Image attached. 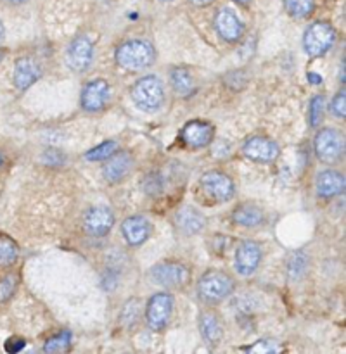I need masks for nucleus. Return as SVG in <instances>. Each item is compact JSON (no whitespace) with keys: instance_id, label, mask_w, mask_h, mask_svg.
Returning <instances> with one entry per match:
<instances>
[{"instance_id":"b1692460","label":"nucleus","mask_w":346,"mask_h":354,"mask_svg":"<svg viewBox=\"0 0 346 354\" xmlns=\"http://www.w3.org/2000/svg\"><path fill=\"white\" fill-rule=\"evenodd\" d=\"M17 258H19V248L14 242V239L0 232V266L9 268L17 261Z\"/></svg>"},{"instance_id":"2f4dec72","label":"nucleus","mask_w":346,"mask_h":354,"mask_svg":"<svg viewBox=\"0 0 346 354\" xmlns=\"http://www.w3.org/2000/svg\"><path fill=\"white\" fill-rule=\"evenodd\" d=\"M346 95H345V90H341V92H338V95L332 99V104H331V111L332 114H334L336 118H341V120H345L346 116Z\"/></svg>"},{"instance_id":"412c9836","label":"nucleus","mask_w":346,"mask_h":354,"mask_svg":"<svg viewBox=\"0 0 346 354\" xmlns=\"http://www.w3.org/2000/svg\"><path fill=\"white\" fill-rule=\"evenodd\" d=\"M232 221L239 227L244 228H256L262 227L265 223V211L260 206L251 203L239 204L234 211H232Z\"/></svg>"},{"instance_id":"ea45409f","label":"nucleus","mask_w":346,"mask_h":354,"mask_svg":"<svg viewBox=\"0 0 346 354\" xmlns=\"http://www.w3.org/2000/svg\"><path fill=\"white\" fill-rule=\"evenodd\" d=\"M2 59H3V50H2V48H0V61H2Z\"/></svg>"},{"instance_id":"6e6552de","label":"nucleus","mask_w":346,"mask_h":354,"mask_svg":"<svg viewBox=\"0 0 346 354\" xmlns=\"http://www.w3.org/2000/svg\"><path fill=\"white\" fill-rule=\"evenodd\" d=\"M201 189L215 203H228L235 194V185L228 175L211 169L201 176Z\"/></svg>"},{"instance_id":"a211bd4d","label":"nucleus","mask_w":346,"mask_h":354,"mask_svg":"<svg viewBox=\"0 0 346 354\" xmlns=\"http://www.w3.org/2000/svg\"><path fill=\"white\" fill-rule=\"evenodd\" d=\"M42 76V68L33 57H21L14 66L12 80L17 90H28Z\"/></svg>"},{"instance_id":"a19ab883","label":"nucleus","mask_w":346,"mask_h":354,"mask_svg":"<svg viewBox=\"0 0 346 354\" xmlns=\"http://www.w3.org/2000/svg\"><path fill=\"white\" fill-rule=\"evenodd\" d=\"M161 2H172V0H161Z\"/></svg>"},{"instance_id":"ddd939ff","label":"nucleus","mask_w":346,"mask_h":354,"mask_svg":"<svg viewBox=\"0 0 346 354\" xmlns=\"http://www.w3.org/2000/svg\"><path fill=\"white\" fill-rule=\"evenodd\" d=\"M109 100V85L104 78H95L86 83L82 90L80 104L86 113H99Z\"/></svg>"},{"instance_id":"4c0bfd02","label":"nucleus","mask_w":346,"mask_h":354,"mask_svg":"<svg viewBox=\"0 0 346 354\" xmlns=\"http://www.w3.org/2000/svg\"><path fill=\"white\" fill-rule=\"evenodd\" d=\"M234 2L241 3V6H248V3H249V2H251V0H234Z\"/></svg>"},{"instance_id":"f8f14e48","label":"nucleus","mask_w":346,"mask_h":354,"mask_svg":"<svg viewBox=\"0 0 346 354\" xmlns=\"http://www.w3.org/2000/svg\"><path fill=\"white\" fill-rule=\"evenodd\" d=\"M114 225V214L109 207L93 206L83 214V230L90 237H104Z\"/></svg>"},{"instance_id":"7c9ffc66","label":"nucleus","mask_w":346,"mask_h":354,"mask_svg":"<svg viewBox=\"0 0 346 354\" xmlns=\"http://www.w3.org/2000/svg\"><path fill=\"white\" fill-rule=\"evenodd\" d=\"M17 280L12 275H6L0 280V303H6L12 297V294L16 292Z\"/></svg>"},{"instance_id":"9d476101","label":"nucleus","mask_w":346,"mask_h":354,"mask_svg":"<svg viewBox=\"0 0 346 354\" xmlns=\"http://www.w3.org/2000/svg\"><path fill=\"white\" fill-rule=\"evenodd\" d=\"M93 61V41L85 35H78L69 44L66 52V62L76 73H83L92 66Z\"/></svg>"},{"instance_id":"473e14b6","label":"nucleus","mask_w":346,"mask_h":354,"mask_svg":"<svg viewBox=\"0 0 346 354\" xmlns=\"http://www.w3.org/2000/svg\"><path fill=\"white\" fill-rule=\"evenodd\" d=\"M26 346L24 339L21 337H10L6 341V351L9 354H19Z\"/></svg>"},{"instance_id":"72a5a7b5","label":"nucleus","mask_w":346,"mask_h":354,"mask_svg":"<svg viewBox=\"0 0 346 354\" xmlns=\"http://www.w3.org/2000/svg\"><path fill=\"white\" fill-rule=\"evenodd\" d=\"M189 2L194 3V6L203 7V6H210V3H213L215 0H189Z\"/></svg>"},{"instance_id":"1a4fd4ad","label":"nucleus","mask_w":346,"mask_h":354,"mask_svg":"<svg viewBox=\"0 0 346 354\" xmlns=\"http://www.w3.org/2000/svg\"><path fill=\"white\" fill-rule=\"evenodd\" d=\"M263 259L262 245L255 241H242L235 249V270L241 277H251Z\"/></svg>"},{"instance_id":"4be33fe9","label":"nucleus","mask_w":346,"mask_h":354,"mask_svg":"<svg viewBox=\"0 0 346 354\" xmlns=\"http://www.w3.org/2000/svg\"><path fill=\"white\" fill-rule=\"evenodd\" d=\"M199 330L204 341L210 346H217L218 342L221 341V335H224V324H221L217 311L206 310L201 313Z\"/></svg>"},{"instance_id":"0eeeda50","label":"nucleus","mask_w":346,"mask_h":354,"mask_svg":"<svg viewBox=\"0 0 346 354\" xmlns=\"http://www.w3.org/2000/svg\"><path fill=\"white\" fill-rule=\"evenodd\" d=\"M173 313V296L168 292H158L149 299L145 306V324L151 330L159 332L168 327Z\"/></svg>"},{"instance_id":"e433bc0d","label":"nucleus","mask_w":346,"mask_h":354,"mask_svg":"<svg viewBox=\"0 0 346 354\" xmlns=\"http://www.w3.org/2000/svg\"><path fill=\"white\" fill-rule=\"evenodd\" d=\"M7 3H12V6H19V3H24L26 0H6Z\"/></svg>"},{"instance_id":"5701e85b","label":"nucleus","mask_w":346,"mask_h":354,"mask_svg":"<svg viewBox=\"0 0 346 354\" xmlns=\"http://www.w3.org/2000/svg\"><path fill=\"white\" fill-rule=\"evenodd\" d=\"M170 80H172L173 90L179 95H190L194 92V88H196L190 71L187 68H182V66H179V68H175L170 73Z\"/></svg>"},{"instance_id":"f03ea898","label":"nucleus","mask_w":346,"mask_h":354,"mask_svg":"<svg viewBox=\"0 0 346 354\" xmlns=\"http://www.w3.org/2000/svg\"><path fill=\"white\" fill-rule=\"evenodd\" d=\"M235 289V280L228 273L211 270L197 282V296L206 304H218L227 299Z\"/></svg>"},{"instance_id":"4468645a","label":"nucleus","mask_w":346,"mask_h":354,"mask_svg":"<svg viewBox=\"0 0 346 354\" xmlns=\"http://www.w3.org/2000/svg\"><path fill=\"white\" fill-rule=\"evenodd\" d=\"M215 30L220 35L221 40L234 44L239 41L244 35V23L239 19L237 14L228 7H221L217 14H215Z\"/></svg>"},{"instance_id":"9b49d317","label":"nucleus","mask_w":346,"mask_h":354,"mask_svg":"<svg viewBox=\"0 0 346 354\" xmlns=\"http://www.w3.org/2000/svg\"><path fill=\"white\" fill-rule=\"evenodd\" d=\"M242 154L255 162L270 165V162H273L279 158L280 149L270 138L262 137V135H255V137L248 138L244 142V145H242Z\"/></svg>"},{"instance_id":"20e7f679","label":"nucleus","mask_w":346,"mask_h":354,"mask_svg":"<svg viewBox=\"0 0 346 354\" xmlns=\"http://www.w3.org/2000/svg\"><path fill=\"white\" fill-rule=\"evenodd\" d=\"M315 154L324 165H336L345 154V137L336 128H322L313 140Z\"/></svg>"},{"instance_id":"a878e982","label":"nucleus","mask_w":346,"mask_h":354,"mask_svg":"<svg viewBox=\"0 0 346 354\" xmlns=\"http://www.w3.org/2000/svg\"><path fill=\"white\" fill-rule=\"evenodd\" d=\"M287 14L296 19H304L310 16L315 9V0H284Z\"/></svg>"},{"instance_id":"cd10ccee","label":"nucleus","mask_w":346,"mask_h":354,"mask_svg":"<svg viewBox=\"0 0 346 354\" xmlns=\"http://www.w3.org/2000/svg\"><path fill=\"white\" fill-rule=\"evenodd\" d=\"M286 348L280 344L275 339H263V341L255 342L253 346H249L246 354H284Z\"/></svg>"},{"instance_id":"dca6fc26","label":"nucleus","mask_w":346,"mask_h":354,"mask_svg":"<svg viewBox=\"0 0 346 354\" xmlns=\"http://www.w3.org/2000/svg\"><path fill=\"white\" fill-rule=\"evenodd\" d=\"M152 227L149 223V220L140 214H135V216H128L127 220L121 223V234H123L125 241L131 248H138V245L144 244L149 237H151Z\"/></svg>"},{"instance_id":"bb28decb","label":"nucleus","mask_w":346,"mask_h":354,"mask_svg":"<svg viewBox=\"0 0 346 354\" xmlns=\"http://www.w3.org/2000/svg\"><path fill=\"white\" fill-rule=\"evenodd\" d=\"M118 147H120V145L114 140L102 142V144H99L97 147L90 149L85 154V159L86 161H106V159H109L114 152H118Z\"/></svg>"},{"instance_id":"423d86ee","label":"nucleus","mask_w":346,"mask_h":354,"mask_svg":"<svg viewBox=\"0 0 346 354\" xmlns=\"http://www.w3.org/2000/svg\"><path fill=\"white\" fill-rule=\"evenodd\" d=\"M149 279L165 289H182L190 282V270L180 261H163L149 270Z\"/></svg>"},{"instance_id":"7ed1b4c3","label":"nucleus","mask_w":346,"mask_h":354,"mask_svg":"<svg viewBox=\"0 0 346 354\" xmlns=\"http://www.w3.org/2000/svg\"><path fill=\"white\" fill-rule=\"evenodd\" d=\"M130 95L138 109L145 113H154L165 102V86L158 76L149 75L137 80V83L131 86Z\"/></svg>"},{"instance_id":"f3484780","label":"nucleus","mask_w":346,"mask_h":354,"mask_svg":"<svg viewBox=\"0 0 346 354\" xmlns=\"http://www.w3.org/2000/svg\"><path fill=\"white\" fill-rule=\"evenodd\" d=\"M134 169V158L128 152H114L109 159H106L102 175L109 183H121L128 178Z\"/></svg>"},{"instance_id":"c9c22d12","label":"nucleus","mask_w":346,"mask_h":354,"mask_svg":"<svg viewBox=\"0 0 346 354\" xmlns=\"http://www.w3.org/2000/svg\"><path fill=\"white\" fill-rule=\"evenodd\" d=\"M3 166H6V154H3V152L0 151V169H2Z\"/></svg>"},{"instance_id":"2eb2a0df","label":"nucleus","mask_w":346,"mask_h":354,"mask_svg":"<svg viewBox=\"0 0 346 354\" xmlns=\"http://www.w3.org/2000/svg\"><path fill=\"white\" fill-rule=\"evenodd\" d=\"M215 138V127L210 121L194 120L183 127L182 140L190 149H204Z\"/></svg>"},{"instance_id":"f257e3e1","label":"nucleus","mask_w":346,"mask_h":354,"mask_svg":"<svg viewBox=\"0 0 346 354\" xmlns=\"http://www.w3.org/2000/svg\"><path fill=\"white\" fill-rule=\"evenodd\" d=\"M118 66L127 71H142L149 68L156 59V50L151 41L147 40H127L116 48Z\"/></svg>"},{"instance_id":"58836bf2","label":"nucleus","mask_w":346,"mask_h":354,"mask_svg":"<svg viewBox=\"0 0 346 354\" xmlns=\"http://www.w3.org/2000/svg\"><path fill=\"white\" fill-rule=\"evenodd\" d=\"M23 354H40V353H37V351H24Z\"/></svg>"},{"instance_id":"39448f33","label":"nucleus","mask_w":346,"mask_h":354,"mask_svg":"<svg viewBox=\"0 0 346 354\" xmlns=\"http://www.w3.org/2000/svg\"><path fill=\"white\" fill-rule=\"evenodd\" d=\"M336 30L325 21L310 24L303 35V48L310 57H320L331 50L336 44Z\"/></svg>"},{"instance_id":"393cba45","label":"nucleus","mask_w":346,"mask_h":354,"mask_svg":"<svg viewBox=\"0 0 346 354\" xmlns=\"http://www.w3.org/2000/svg\"><path fill=\"white\" fill-rule=\"evenodd\" d=\"M73 346V335L71 332L64 330L59 332V334L52 335L45 341L44 344V353L45 354H64L71 349Z\"/></svg>"},{"instance_id":"6ab92c4d","label":"nucleus","mask_w":346,"mask_h":354,"mask_svg":"<svg viewBox=\"0 0 346 354\" xmlns=\"http://www.w3.org/2000/svg\"><path fill=\"white\" fill-rule=\"evenodd\" d=\"M315 189L322 199H331V197L339 196L345 190V176L336 169H324L317 175Z\"/></svg>"},{"instance_id":"c756f323","label":"nucleus","mask_w":346,"mask_h":354,"mask_svg":"<svg viewBox=\"0 0 346 354\" xmlns=\"http://www.w3.org/2000/svg\"><path fill=\"white\" fill-rule=\"evenodd\" d=\"M138 301L137 299H130L127 303V306L123 308V313H121V320L127 327H134L138 320V315H140V310H138Z\"/></svg>"},{"instance_id":"c85d7f7f","label":"nucleus","mask_w":346,"mask_h":354,"mask_svg":"<svg viewBox=\"0 0 346 354\" xmlns=\"http://www.w3.org/2000/svg\"><path fill=\"white\" fill-rule=\"evenodd\" d=\"M325 113V97L324 95H315L310 104V124L317 127L322 121V116Z\"/></svg>"},{"instance_id":"f704fd0d","label":"nucleus","mask_w":346,"mask_h":354,"mask_svg":"<svg viewBox=\"0 0 346 354\" xmlns=\"http://www.w3.org/2000/svg\"><path fill=\"white\" fill-rule=\"evenodd\" d=\"M3 38H6V26H3V23L0 21V44L3 41Z\"/></svg>"},{"instance_id":"aec40b11","label":"nucleus","mask_w":346,"mask_h":354,"mask_svg":"<svg viewBox=\"0 0 346 354\" xmlns=\"http://www.w3.org/2000/svg\"><path fill=\"white\" fill-rule=\"evenodd\" d=\"M175 225L182 234L185 235H196L206 227V220L203 214L192 206H183L175 214Z\"/></svg>"}]
</instances>
